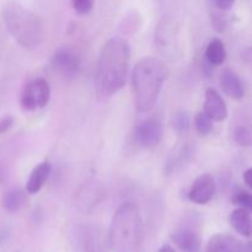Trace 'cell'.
Returning a JSON list of instances; mask_svg holds the SVG:
<instances>
[{"label":"cell","instance_id":"83f0119b","mask_svg":"<svg viewBox=\"0 0 252 252\" xmlns=\"http://www.w3.org/2000/svg\"><path fill=\"white\" fill-rule=\"evenodd\" d=\"M159 252H175V249L172 248L171 245H169V244H164V245L160 248Z\"/></svg>","mask_w":252,"mask_h":252},{"label":"cell","instance_id":"ba28073f","mask_svg":"<svg viewBox=\"0 0 252 252\" xmlns=\"http://www.w3.org/2000/svg\"><path fill=\"white\" fill-rule=\"evenodd\" d=\"M162 137V126L159 118L149 117L137 126L134 140L143 149H152L160 143Z\"/></svg>","mask_w":252,"mask_h":252},{"label":"cell","instance_id":"ffe728a7","mask_svg":"<svg viewBox=\"0 0 252 252\" xmlns=\"http://www.w3.org/2000/svg\"><path fill=\"white\" fill-rule=\"evenodd\" d=\"M172 127L179 134L186 133L191 127V117L186 111H179L172 117Z\"/></svg>","mask_w":252,"mask_h":252},{"label":"cell","instance_id":"d6986e66","mask_svg":"<svg viewBox=\"0 0 252 252\" xmlns=\"http://www.w3.org/2000/svg\"><path fill=\"white\" fill-rule=\"evenodd\" d=\"M193 125L197 133L201 135H208L212 132V129H213V121L203 111H201V112H198L194 116Z\"/></svg>","mask_w":252,"mask_h":252},{"label":"cell","instance_id":"6da1fadb","mask_svg":"<svg viewBox=\"0 0 252 252\" xmlns=\"http://www.w3.org/2000/svg\"><path fill=\"white\" fill-rule=\"evenodd\" d=\"M130 62V48L122 37H112L101 48L95 73V90L100 101H107L123 88Z\"/></svg>","mask_w":252,"mask_h":252},{"label":"cell","instance_id":"8fae6325","mask_svg":"<svg viewBox=\"0 0 252 252\" xmlns=\"http://www.w3.org/2000/svg\"><path fill=\"white\" fill-rule=\"evenodd\" d=\"M204 111L213 122H223L228 117V108L225 101L216 89H207L204 98Z\"/></svg>","mask_w":252,"mask_h":252},{"label":"cell","instance_id":"30bf717a","mask_svg":"<svg viewBox=\"0 0 252 252\" xmlns=\"http://www.w3.org/2000/svg\"><path fill=\"white\" fill-rule=\"evenodd\" d=\"M216 193V184L212 175L202 174L192 184L189 199L194 204H207Z\"/></svg>","mask_w":252,"mask_h":252},{"label":"cell","instance_id":"4316f807","mask_svg":"<svg viewBox=\"0 0 252 252\" xmlns=\"http://www.w3.org/2000/svg\"><path fill=\"white\" fill-rule=\"evenodd\" d=\"M158 2H159L160 7H162V9H166V7L171 6L172 2H174V0H158Z\"/></svg>","mask_w":252,"mask_h":252},{"label":"cell","instance_id":"ac0fdd59","mask_svg":"<svg viewBox=\"0 0 252 252\" xmlns=\"http://www.w3.org/2000/svg\"><path fill=\"white\" fill-rule=\"evenodd\" d=\"M27 192L20 189H15L5 193L2 198V206L6 211L16 212L26 206L27 203Z\"/></svg>","mask_w":252,"mask_h":252},{"label":"cell","instance_id":"484cf974","mask_svg":"<svg viewBox=\"0 0 252 252\" xmlns=\"http://www.w3.org/2000/svg\"><path fill=\"white\" fill-rule=\"evenodd\" d=\"M244 181L248 185V187H252V170L248 169L245 172H244Z\"/></svg>","mask_w":252,"mask_h":252},{"label":"cell","instance_id":"7c38bea8","mask_svg":"<svg viewBox=\"0 0 252 252\" xmlns=\"http://www.w3.org/2000/svg\"><path fill=\"white\" fill-rule=\"evenodd\" d=\"M219 83H220L224 93L234 100H241L245 95V90H244V85L240 78L231 69H224L223 73L220 74Z\"/></svg>","mask_w":252,"mask_h":252},{"label":"cell","instance_id":"5b68a950","mask_svg":"<svg viewBox=\"0 0 252 252\" xmlns=\"http://www.w3.org/2000/svg\"><path fill=\"white\" fill-rule=\"evenodd\" d=\"M81 56L78 48L65 44L57 49L52 56V66L54 70L66 79L74 78L80 69Z\"/></svg>","mask_w":252,"mask_h":252},{"label":"cell","instance_id":"7a4b0ae2","mask_svg":"<svg viewBox=\"0 0 252 252\" xmlns=\"http://www.w3.org/2000/svg\"><path fill=\"white\" fill-rule=\"evenodd\" d=\"M167 76V66L159 58L145 57L135 64L132 73V93L139 112H149L154 107Z\"/></svg>","mask_w":252,"mask_h":252},{"label":"cell","instance_id":"9a60e30c","mask_svg":"<svg viewBox=\"0 0 252 252\" xmlns=\"http://www.w3.org/2000/svg\"><path fill=\"white\" fill-rule=\"evenodd\" d=\"M230 225L233 226L234 230L240 234L244 238H250L251 236V214L250 209L240 208L231 212L229 217Z\"/></svg>","mask_w":252,"mask_h":252},{"label":"cell","instance_id":"d4e9b609","mask_svg":"<svg viewBox=\"0 0 252 252\" xmlns=\"http://www.w3.org/2000/svg\"><path fill=\"white\" fill-rule=\"evenodd\" d=\"M234 4H235V0H213V6L224 10V11H228L229 9H231Z\"/></svg>","mask_w":252,"mask_h":252},{"label":"cell","instance_id":"3957f363","mask_svg":"<svg viewBox=\"0 0 252 252\" xmlns=\"http://www.w3.org/2000/svg\"><path fill=\"white\" fill-rule=\"evenodd\" d=\"M143 220L137 204L127 202L113 214L108 243L115 252H137L143 243Z\"/></svg>","mask_w":252,"mask_h":252},{"label":"cell","instance_id":"8992f818","mask_svg":"<svg viewBox=\"0 0 252 252\" xmlns=\"http://www.w3.org/2000/svg\"><path fill=\"white\" fill-rule=\"evenodd\" d=\"M51 98V88L46 79H34L25 86L21 94L22 108L25 111H34L44 107Z\"/></svg>","mask_w":252,"mask_h":252},{"label":"cell","instance_id":"4fadbf2b","mask_svg":"<svg viewBox=\"0 0 252 252\" xmlns=\"http://www.w3.org/2000/svg\"><path fill=\"white\" fill-rule=\"evenodd\" d=\"M51 164L48 161H43L37 165L30 174L29 180L26 182V192L29 194H36L42 189L46 184L47 179L51 175Z\"/></svg>","mask_w":252,"mask_h":252},{"label":"cell","instance_id":"9c48e42d","mask_svg":"<svg viewBox=\"0 0 252 252\" xmlns=\"http://www.w3.org/2000/svg\"><path fill=\"white\" fill-rule=\"evenodd\" d=\"M105 197L102 184L97 180H89L75 194V206L84 212L91 211Z\"/></svg>","mask_w":252,"mask_h":252},{"label":"cell","instance_id":"e0dca14e","mask_svg":"<svg viewBox=\"0 0 252 252\" xmlns=\"http://www.w3.org/2000/svg\"><path fill=\"white\" fill-rule=\"evenodd\" d=\"M83 243L85 252H105L102 236L96 226L88 225L83 229Z\"/></svg>","mask_w":252,"mask_h":252},{"label":"cell","instance_id":"5bb4252c","mask_svg":"<svg viewBox=\"0 0 252 252\" xmlns=\"http://www.w3.org/2000/svg\"><path fill=\"white\" fill-rule=\"evenodd\" d=\"M206 252H244L240 243L225 234H214L207 243Z\"/></svg>","mask_w":252,"mask_h":252},{"label":"cell","instance_id":"2e32d148","mask_svg":"<svg viewBox=\"0 0 252 252\" xmlns=\"http://www.w3.org/2000/svg\"><path fill=\"white\" fill-rule=\"evenodd\" d=\"M206 61L209 65L217 66L221 65L226 59V49L223 42L219 38H213L207 44L206 52H204Z\"/></svg>","mask_w":252,"mask_h":252},{"label":"cell","instance_id":"603a6c76","mask_svg":"<svg viewBox=\"0 0 252 252\" xmlns=\"http://www.w3.org/2000/svg\"><path fill=\"white\" fill-rule=\"evenodd\" d=\"M70 4L79 15H88L94 9L95 0H70Z\"/></svg>","mask_w":252,"mask_h":252},{"label":"cell","instance_id":"cb8c5ba5","mask_svg":"<svg viewBox=\"0 0 252 252\" xmlns=\"http://www.w3.org/2000/svg\"><path fill=\"white\" fill-rule=\"evenodd\" d=\"M12 125H14V118L11 116H5L0 120V134L9 132L11 129Z\"/></svg>","mask_w":252,"mask_h":252},{"label":"cell","instance_id":"277c9868","mask_svg":"<svg viewBox=\"0 0 252 252\" xmlns=\"http://www.w3.org/2000/svg\"><path fill=\"white\" fill-rule=\"evenodd\" d=\"M2 19L12 38L26 49H34L44 41V25L41 17L17 2L6 5Z\"/></svg>","mask_w":252,"mask_h":252},{"label":"cell","instance_id":"7402d4cb","mask_svg":"<svg viewBox=\"0 0 252 252\" xmlns=\"http://www.w3.org/2000/svg\"><path fill=\"white\" fill-rule=\"evenodd\" d=\"M231 202H233L235 206L243 207V208H248L251 209L252 208V197L251 193L248 191H239L236 192L235 194L231 198Z\"/></svg>","mask_w":252,"mask_h":252},{"label":"cell","instance_id":"52a82bcc","mask_svg":"<svg viewBox=\"0 0 252 252\" xmlns=\"http://www.w3.org/2000/svg\"><path fill=\"white\" fill-rule=\"evenodd\" d=\"M171 240L180 250L197 252L201 249V234L194 218H186L171 234Z\"/></svg>","mask_w":252,"mask_h":252},{"label":"cell","instance_id":"44dd1931","mask_svg":"<svg viewBox=\"0 0 252 252\" xmlns=\"http://www.w3.org/2000/svg\"><path fill=\"white\" fill-rule=\"evenodd\" d=\"M234 139L241 147H250L251 145V130L249 127L241 126L234 130Z\"/></svg>","mask_w":252,"mask_h":252}]
</instances>
